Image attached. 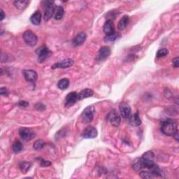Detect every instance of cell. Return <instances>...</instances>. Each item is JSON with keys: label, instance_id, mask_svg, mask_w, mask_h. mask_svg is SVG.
Listing matches in <instances>:
<instances>
[{"label": "cell", "instance_id": "1", "mask_svg": "<svg viewBox=\"0 0 179 179\" xmlns=\"http://www.w3.org/2000/svg\"><path fill=\"white\" fill-rule=\"evenodd\" d=\"M161 130L164 134L166 136H173V134L178 131L177 123L171 120L164 121L161 126Z\"/></svg>", "mask_w": 179, "mask_h": 179}, {"label": "cell", "instance_id": "2", "mask_svg": "<svg viewBox=\"0 0 179 179\" xmlns=\"http://www.w3.org/2000/svg\"><path fill=\"white\" fill-rule=\"evenodd\" d=\"M42 3L43 4V6H45L43 19H44L45 21H48L52 18L53 14H55V6L54 2L52 1H43Z\"/></svg>", "mask_w": 179, "mask_h": 179}, {"label": "cell", "instance_id": "3", "mask_svg": "<svg viewBox=\"0 0 179 179\" xmlns=\"http://www.w3.org/2000/svg\"><path fill=\"white\" fill-rule=\"evenodd\" d=\"M95 109L93 106H88L84 109L83 113L81 114V119L84 123H89L93 120Z\"/></svg>", "mask_w": 179, "mask_h": 179}, {"label": "cell", "instance_id": "4", "mask_svg": "<svg viewBox=\"0 0 179 179\" xmlns=\"http://www.w3.org/2000/svg\"><path fill=\"white\" fill-rule=\"evenodd\" d=\"M23 39L25 42L31 47L35 46L38 42V38L37 35L31 30H27V31L24 32Z\"/></svg>", "mask_w": 179, "mask_h": 179}, {"label": "cell", "instance_id": "5", "mask_svg": "<svg viewBox=\"0 0 179 179\" xmlns=\"http://www.w3.org/2000/svg\"><path fill=\"white\" fill-rule=\"evenodd\" d=\"M37 53L38 55V61L40 63H42L46 60L52 54L51 51L45 46H42V47L38 48Z\"/></svg>", "mask_w": 179, "mask_h": 179}, {"label": "cell", "instance_id": "6", "mask_svg": "<svg viewBox=\"0 0 179 179\" xmlns=\"http://www.w3.org/2000/svg\"><path fill=\"white\" fill-rule=\"evenodd\" d=\"M106 120L114 127L119 126L121 121V116L115 110H112L111 112H109V113L106 116Z\"/></svg>", "mask_w": 179, "mask_h": 179}, {"label": "cell", "instance_id": "7", "mask_svg": "<svg viewBox=\"0 0 179 179\" xmlns=\"http://www.w3.org/2000/svg\"><path fill=\"white\" fill-rule=\"evenodd\" d=\"M19 134L20 137L23 140L26 141L32 140L36 137L35 133L34 132L32 131L30 129L25 128V127H22V128L20 129Z\"/></svg>", "mask_w": 179, "mask_h": 179}, {"label": "cell", "instance_id": "8", "mask_svg": "<svg viewBox=\"0 0 179 179\" xmlns=\"http://www.w3.org/2000/svg\"><path fill=\"white\" fill-rule=\"evenodd\" d=\"M97 130L93 126H88L84 129V131L82 134V137L84 139H94L97 136Z\"/></svg>", "mask_w": 179, "mask_h": 179}, {"label": "cell", "instance_id": "9", "mask_svg": "<svg viewBox=\"0 0 179 179\" xmlns=\"http://www.w3.org/2000/svg\"><path fill=\"white\" fill-rule=\"evenodd\" d=\"M25 80L31 83H34L38 78V75L36 71L32 70H24L22 71Z\"/></svg>", "mask_w": 179, "mask_h": 179}, {"label": "cell", "instance_id": "10", "mask_svg": "<svg viewBox=\"0 0 179 179\" xmlns=\"http://www.w3.org/2000/svg\"><path fill=\"white\" fill-rule=\"evenodd\" d=\"M119 109L121 111V116L124 118H129L131 116L132 109L130 108L129 105L126 102H122L119 105Z\"/></svg>", "mask_w": 179, "mask_h": 179}, {"label": "cell", "instance_id": "11", "mask_svg": "<svg viewBox=\"0 0 179 179\" xmlns=\"http://www.w3.org/2000/svg\"><path fill=\"white\" fill-rule=\"evenodd\" d=\"M111 48L109 46H104L101 47L99 50V53L97 55V60L99 62H101V61H104L108 58L110 55H111Z\"/></svg>", "mask_w": 179, "mask_h": 179}, {"label": "cell", "instance_id": "12", "mask_svg": "<svg viewBox=\"0 0 179 179\" xmlns=\"http://www.w3.org/2000/svg\"><path fill=\"white\" fill-rule=\"evenodd\" d=\"M78 100V93L76 92H71L69 93L65 97V106L66 107H71L73 106L76 101Z\"/></svg>", "mask_w": 179, "mask_h": 179}, {"label": "cell", "instance_id": "13", "mask_svg": "<svg viewBox=\"0 0 179 179\" xmlns=\"http://www.w3.org/2000/svg\"><path fill=\"white\" fill-rule=\"evenodd\" d=\"M74 65V60H71V59H65L62 61H60L58 63L54 64L52 66L53 70H55V69H66Z\"/></svg>", "mask_w": 179, "mask_h": 179}, {"label": "cell", "instance_id": "14", "mask_svg": "<svg viewBox=\"0 0 179 179\" xmlns=\"http://www.w3.org/2000/svg\"><path fill=\"white\" fill-rule=\"evenodd\" d=\"M104 32L105 33L106 36L111 35L115 33V29H114V25L113 22V20H108L106 22V23L104 24L103 27Z\"/></svg>", "mask_w": 179, "mask_h": 179}, {"label": "cell", "instance_id": "15", "mask_svg": "<svg viewBox=\"0 0 179 179\" xmlns=\"http://www.w3.org/2000/svg\"><path fill=\"white\" fill-rule=\"evenodd\" d=\"M86 39L87 35L86 33L81 32L76 36L75 38H74V39L72 41V44L74 46H81L86 42Z\"/></svg>", "mask_w": 179, "mask_h": 179}, {"label": "cell", "instance_id": "16", "mask_svg": "<svg viewBox=\"0 0 179 179\" xmlns=\"http://www.w3.org/2000/svg\"><path fill=\"white\" fill-rule=\"evenodd\" d=\"M93 94H94V92L91 89H89V88L84 89L78 94V100H82V99H83L91 97H93Z\"/></svg>", "mask_w": 179, "mask_h": 179}, {"label": "cell", "instance_id": "17", "mask_svg": "<svg viewBox=\"0 0 179 179\" xmlns=\"http://www.w3.org/2000/svg\"><path fill=\"white\" fill-rule=\"evenodd\" d=\"M129 123L134 127H138L141 124L139 113H136L129 117Z\"/></svg>", "mask_w": 179, "mask_h": 179}, {"label": "cell", "instance_id": "18", "mask_svg": "<svg viewBox=\"0 0 179 179\" xmlns=\"http://www.w3.org/2000/svg\"><path fill=\"white\" fill-rule=\"evenodd\" d=\"M42 20V14L39 11H36L30 18V21L34 25H39Z\"/></svg>", "mask_w": 179, "mask_h": 179}, {"label": "cell", "instance_id": "19", "mask_svg": "<svg viewBox=\"0 0 179 179\" xmlns=\"http://www.w3.org/2000/svg\"><path fill=\"white\" fill-rule=\"evenodd\" d=\"M129 22V17L128 16H125L122 17L119 21V23L117 25V28L119 30H124L127 26Z\"/></svg>", "mask_w": 179, "mask_h": 179}, {"label": "cell", "instance_id": "20", "mask_svg": "<svg viewBox=\"0 0 179 179\" xmlns=\"http://www.w3.org/2000/svg\"><path fill=\"white\" fill-rule=\"evenodd\" d=\"M54 18L55 20H61L64 16V14H65V10L64 8L61 6H57L55 8V14H54Z\"/></svg>", "mask_w": 179, "mask_h": 179}, {"label": "cell", "instance_id": "21", "mask_svg": "<svg viewBox=\"0 0 179 179\" xmlns=\"http://www.w3.org/2000/svg\"><path fill=\"white\" fill-rule=\"evenodd\" d=\"M29 3H30L29 1H22V0H20V1H15L14 2L15 6H16L18 9L20 10V11L26 9Z\"/></svg>", "mask_w": 179, "mask_h": 179}, {"label": "cell", "instance_id": "22", "mask_svg": "<svg viewBox=\"0 0 179 179\" xmlns=\"http://www.w3.org/2000/svg\"><path fill=\"white\" fill-rule=\"evenodd\" d=\"M70 86V81L67 78H63L61 79L58 81V87L59 89L60 90H66L69 88Z\"/></svg>", "mask_w": 179, "mask_h": 179}, {"label": "cell", "instance_id": "23", "mask_svg": "<svg viewBox=\"0 0 179 179\" xmlns=\"http://www.w3.org/2000/svg\"><path fill=\"white\" fill-rule=\"evenodd\" d=\"M31 166L32 165L30 162H25V161H23V162H20L19 164L20 169L22 173H26L27 171L30 170Z\"/></svg>", "mask_w": 179, "mask_h": 179}, {"label": "cell", "instance_id": "24", "mask_svg": "<svg viewBox=\"0 0 179 179\" xmlns=\"http://www.w3.org/2000/svg\"><path fill=\"white\" fill-rule=\"evenodd\" d=\"M121 38V35L119 34V33L115 32L114 34H111V35H109L106 36L105 37V41L106 42H116V41L118 40L119 39Z\"/></svg>", "mask_w": 179, "mask_h": 179}, {"label": "cell", "instance_id": "25", "mask_svg": "<svg viewBox=\"0 0 179 179\" xmlns=\"http://www.w3.org/2000/svg\"><path fill=\"white\" fill-rule=\"evenodd\" d=\"M13 150H14L15 153H19L22 151V144H21V142L19 141H16L12 145Z\"/></svg>", "mask_w": 179, "mask_h": 179}, {"label": "cell", "instance_id": "26", "mask_svg": "<svg viewBox=\"0 0 179 179\" xmlns=\"http://www.w3.org/2000/svg\"><path fill=\"white\" fill-rule=\"evenodd\" d=\"M43 147H44V142H43V141L42 139L37 140L34 143V145H33V148L37 150L42 149Z\"/></svg>", "mask_w": 179, "mask_h": 179}, {"label": "cell", "instance_id": "27", "mask_svg": "<svg viewBox=\"0 0 179 179\" xmlns=\"http://www.w3.org/2000/svg\"><path fill=\"white\" fill-rule=\"evenodd\" d=\"M140 177L142 178H145V179H149V178H154L155 176L153 173L150 172V171H142L140 172Z\"/></svg>", "mask_w": 179, "mask_h": 179}, {"label": "cell", "instance_id": "28", "mask_svg": "<svg viewBox=\"0 0 179 179\" xmlns=\"http://www.w3.org/2000/svg\"><path fill=\"white\" fill-rule=\"evenodd\" d=\"M150 170H151V172L154 176H162V171L160 170V169L159 168V167L157 165H154L153 167L150 169Z\"/></svg>", "mask_w": 179, "mask_h": 179}, {"label": "cell", "instance_id": "29", "mask_svg": "<svg viewBox=\"0 0 179 179\" xmlns=\"http://www.w3.org/2000/svg\"><path fill=\"white\" fill-rule=\"evenodd\" d=\"M154 157H155V155L153 151H148L146 153H145L144 154L142 155L141 157L144 158V159L153 160V159H154Z\"/></svg>", "mask_w": 179, "mask_h": 179}, {"label": "cell", "instance_id": "30", "mask_svg": "<svg viewBox=\"0 0 179 179\" xmlns=\"http://www.w3.org/2000/svg\"><path fill=\"white\" fill-rule=\"evenodd\" d=\"M168 53H169V51L167 48H162V49H160L157 51V57L162 58V57H164V56L167 55Z\"/></svg>", "mask_w": 179, "mask_h": 179}, {"label": "cell", "instance_id": "31", "mask_svg": "<svg viewBox=\"0 0 179 179\" xmlns=\"http://www.w3.org/2000/svg\"><path fill=\"white\" fill-rule=\"evenodd\" d=\"M35 108L37 109L38 111H43L46 109V106L44 105V104H43L42 103H37L35 105Z\"/></svg>", "mask_w": 179, "mask_h": 179}, {"label": "cell", "instance_id": "32", "mask_svg": "<svg viewBox=\"0 0 179 179\" xmlns=\"http://www.w3.org/2000/svg\"><path fill=\"white\" fill-rule=\"evenodd\" d=\"M40 164L42 167H49V166L51 165V162H50V161H47L44 160H41Z\"/></svg>", "mask_w": 179, "mask_h": 179}, {"label": "cell", "instance_id": "33", "mask_svg": "<svg viewBox=\"0 0 179 179\" xmlns=\"http://www.w3.org/2000/svg\"><path fill=\"white\" fill-rule=\"evenodd\" d=\"M18 105L20 107H27L29 106V102L24 101V100H21L18 103Z\"/></svg>", "mask_w": 179, "mask_h": 179}, {"label": "cell", "instance_id": "34", "mask_svg": "<svg viewBox=\"0 0 179 179\" xmlns=\"http://www.w3.org/2000/svg\"><path fill=\"white\" fill-rule=\"evenodd\" d=\"M172 65L173 67L178 68L179 66V59L178 58H175L174 59H173L172 60Z\"/></svg>", "mask_w": 179, "mask_h": 179}, {"label": "cell", "instance_id": "35", "mask_svg": "<svg viewBox=\"0 0 179 179\" xmlns=\"http://www.w3.org/2000/svg\"><path fill=\"white\" fill-rule=\"evenodd\" d=\"M0 94L3 96H8L9 92L7 90L6 88H1V89H0Z\"/></svg>", "mask_w": 179, "mask_h": 179}, {"label": "cell", "instance_id": "36", "mask_svg": "<svg viewBox=\"0 0 179 179\" xmlns=\"http://www.w3.org/2000/svg\"><path fill=\"white\" fill-rule=\"evenodd\" d=\"M0 13H1V18H0V20H1V21H2L5 18V14L4 13V11L2 9H0Z\"/></svg>", "mask_w": 179, "mask_h": 179}, {"label": "cell", "instance_id": "37", "mask_svg": "<svg viewBox=\"0 0 179 179\" xmlns=\"http://www.w3.org/2000/svg\"><path fill=\"white\" fill-rule=\"evenodd\" d=\"M173 137H174L175 139L178 141V131L176 132L174 134H173Z\"/></svg>", "mask_w": 179, "mask_h": 179}]
</instances>
